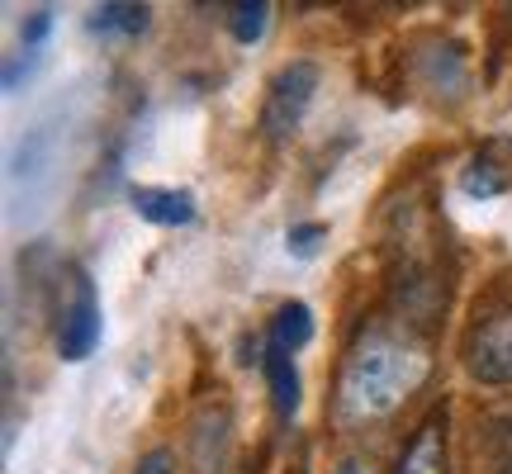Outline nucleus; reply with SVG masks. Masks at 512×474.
<instances>
[{
    "instance_id": "obj_1",
    "label": "nucleus",
    "mask_w": 512,
    "mask_h": 474,
    "mask_svg": "<svg viewBox=\"0 0 512 474\" xmlns=\"http://www.w3.org/2000/svg\"><path fill=\"white\" fill-rule=\"evenodd\" d=\"M427 370H432V361H427V351L413 337L375 323V328H366L351 342L347 361H342V375H337L332 413H337V422H347V427L389 418L427 380Z\"/></svg>"
},
{
    "instance_id": "obj_2",
    "label": "nucleus",
    "mask_w": 512,
    "mask_h": 474,
    "mask_svg": "<svg viewBox=\"0 0 512 474\" xmlns=\"http://www.w3.org/2000/svg\"><path fill=\"white\" fill-rule=\"evenodd\" d=\"M313 91H318V62H309V57L285 62L271 76L266 100H261V138L266 143H285L294 128L304 124V114L313 105Z\"/></svg>"
},
{
    "instance_id": "obj_3",
    "label": "nucleus",
    "mask_w": 512,
    "mask_h": 474,
    "mask_svg": "<svg viewBox=\"0 0 512 474\" xmlns=\"http://www.w3.org/2000/svg\"><path fill=\"white\" fill-rule=\"evenodd\" d=\"M100 347V299L86 271H72V294L57 318V351L62 361H86Z\"/></svg>"
},
{
    "instance_id": "obj_4",
    "label": "nucleus",
    "mask_w": 512,
    "mask_h": 474,
    "mask_svg": "<svg viewBox=\"0 0 512 474\" xmlns=\"http://www.w3.org/2000/svg\"><path fill=\"white\" fill-rule=\"evenodd\" d=\"M465 365L479 384H512V309L484 318L470 342H465Z\"/></svg>"
},
{
    "instance_id": "obj_5",
    "label": "nucleus",
    "mask_w": 512,
    "mask_h": 474,
    "mask_svg": "<svg viewBox=\"0 0 512 474\" xmlns=\"http://www.w3.org/2000/svg\"><path fill=\"white\" fill-rule=\"evenodd\" d=\"M460 190L475 200H494L503 190H512V138H494L470 157V166L460 171Z\"/></svg>"
},
{
    "instance_id": "obj_6",
    "label": "nucleus",
    "mask_w": 512,
    "mask_h": 474,
    "mask_svg": "<svg viewBox=\"0 0 512 474\" xmlns=\"http://www.w3.org/2000/svg\"><path fill=\"white\" fill-rule=\"evenodd\" d=\"M133 214L157 223V228H185V223H195V195L171 190V185H138L133 190Z\"/></svg>"
},
{
    "instance_id": "obj_7",
    "label": "nucleus",
    "mask_w": 512,
    "mask_h": 474,
    "mask_svg": "<svg viewBox=\"0 0 512 474\" xmlns=\"http://www.w3.org/2000/svg\"><path fill=\"white\" fill-rule=\"evenodd\" d=\"M394 474H446V413H432L403 446Z\"/></svg>"
},
{
    "instance_id": "obj_8",
    "label": "nucleus",
    "mask_w": 512,
    "mask_h": 474,
    "mask_svg": "<svg viewBox=\"0 0 512 474\" xmlns=\"http://www.w3.org/2000/svg\"><path fill=\"white\" fill-rule=\"evenodd\" d=\"M261 370H266V384H271L275 413L294 418V408H299V370H294V356L271 342V347L261 351Z\"/></svg>"
},
{
    "instance_id": "obj_9",
    "label": "nucleus",
    "mask_w": 512,
    "mask_h": 474,
    "mask_svg": "<svg viewBox=\"0 0 512 474\" xmlns=\"http://www.w3.org/2000/svg\"><path fill=\"white\" fill-rule=\"evenodd\" d=\"M147 24H152V10L133 5V0H110V5H95L91 10L95 34H143Z\"/></svg>"
},
{
    "instance_id": "obj_10",
    "label": "nucleus",
    "mask_w": 512,
    "mask_h": 474,
    "mask_svg": "<svg viewBox=\"0 0 512 474\" xmlns=\"http://www.w3.org/2000/svg\"><path fill=\"white\" fill-rule=\"evenodd\" d=\"M309 337H313V309H309V304H299V299L280 304V313H275V323H271V342H275V347H285L294 356V351L304 347Z\"/></svg>"
},
{
    "instance_id": "obj_11",
    "label": "nucleus",
    "mask_w": 512,
    "mask_h": 474,
    "mask_svg": "<svg viewBox=\"0 0 512 474\" xmlns=\"http://www.w3.org/2000/svg\"><path fill=\"white\" fill-rule=\"evenodd\" d=\"M233 38L238 43H256V38H266V29H271V5L266 0H242V5H233Z\"/></svg>"
},
{
    "instance_id": "obj_12",
    "label": "nucleus",
    "mask_w": 512,
    "mask_h": 474,
    "mask_svg": "<svg viewBox=\"0 0 512 474\" xmlns=\"http://www.w3.org/2000/svg\"><path fill=\"white\" fill-rule=\"evenodd\" d=\"M323 237H328L323 223H294L290 237H285V247H290V256H313L323 247Z\"/></svg>"
},
{
    "instance_id": "obj_13",
    "label": "nucleus",
    "mask_w": 512,
    "mask_h": 474,
    "mask_svg": "<svg viewBox=\"0 0 512 474\" xmlns=\"http://www.w3.org/2000/svg\"><path fill=\"white\" fill-rule=\"evenodd\" d=\"M53 34V5H43V10H34L29 15V24H24V53H34L43 48V38Z\"/></svg>"
},
{
    "instance_id": "obj_14",
    "label": "nucleus",
    "mask_w": 512,
    "mask_h": 474,
    "mask_svg": "<svg viewBox=\"0 0 512 474\" xmlns=\"http://www.w3.org/2000/svg\"><path fill=\"white\" fill-rule=\"evenodd\" d=\"M133 474H176V456H171L166 446H157V451H147V456L138 460Z\"/></svg>"
},
{
    "instance_id": "obj_15",
    "label": "nucleus",
    "mask_w": 512,
    "mask_h": 474,
    "mask_svg": "<svg viewBox=\"0 0 512 474\" xmlns=\"http://www.w3.org/2000/svg\"><path fill=\"white\" fill-rule=\"evenodd\" d=\"M332 474H370V470H366V460H342Z\"/></svg>"
}]
</instances>
